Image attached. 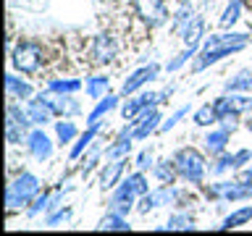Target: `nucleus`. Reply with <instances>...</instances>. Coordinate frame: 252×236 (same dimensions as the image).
<instances>
[{"label": "nucleus", "instance_id": "obj_1", "mask_svg": "<svg viewBox=\"0 0 252 236\" xmlns=\"http://www.w3.org/2000/svg\"><path fill=\"white\" fill-rule=\"evenodd\" d=\"M247 34H218V37H210L208 42H205V50L200 55V60H197V71H202L205 66H210V63H218L223 55H231L236 50H242L244 45H247Z\"/></svg>", "mask_w": 252, "mask_h": 236}, {"label": "nucleus", "instance_id": "obj_2", "mask_svg": "<svg viewBox=\"0 0 252 236\" xmlns=\"http://www.w3.org/2000/svg\"><path fill=\"white\" fill-rule=\"evenodd\" d=\"M173 168H176V173L181 178L192 181V184H200L202 176H205V157L192 147L179 149L176 157H173Z\"/></svg>", "mask_w": 252, "mask_h": 236}, {"label": "nucleus", "instance_id": "obj_3", "mask_svg": "<svg viewBox=\"0 0 252 236\" xmlns=\"http://www.w3.org/2000/svg\"><path fill=\"white\" fill-rule=\"evenodd\" d=\"M37 192H39V181H37V176H32V173H21V176H16V181H13L11 186H8V192H5V205H8V210L27 205Z\"/></svg>", "mask_w": 252, "mask_h": 236}, {"label": "nucleus", "instance_id": "obj_4", "mask_svg": "<svg viewBox=\"0 0 252 236\" xmlns=\"http://www.w3.org/2000/svg\"><path fill=\"white\" fill-rule=\"evenodd\" d=\"M39 60H42V50L34 42H21L13 50V66L24 71V74H32V71L39 68Z\"/></svg>", "mask_w": 252, "mask_h": 236}, {"label": "nucleus", "instance_id": "obj_5", "mask_svg": "<svg viewBox=\"0 0 252 236\" xmlns=\"http://www.w3.org/2000/svg\"><path fill=\"white\" fill-rule=\"evenodd\" d=\"M134 11L147 27H158L165 21V5L163 0H134Z\"/></svg>", "mask_w": 252, "mask_h": 236}, {"label": "nucleus", "instance_id": "obj_6", "mask_svg": "<svg viewBox=\"0 0 252 236\" xmlns=\"http://www.w3.org/2000/svg\"><path fill=\"white\" fill-rule=\"evenodd\" d=\"M208 194L223 197V200H244L250 197V186H244L242 181H220L216 186H208Z\"/></svg>", "mask_w": 252, "mask_h": 236}, {"label": "nucleus", "instance_id": "obj_7", "mask_svg": "<svg viewBox=\"0 0 252 236\" xmlns=\"http://www.w3.org/2000/svg\"><path fill=\"white\" fill-rule=\"evenodd\" d=\"M158 110L153 108H145L142 113H137V121H131L134 123V139H145L150 131L155 129V121H158Z\"/></svg>", "mask_w": 252, "mask_h": 236}, {"label": "nucleus", "instance_id": "obj_8", "mask_svg": "<svg viewBox=\"0 0 252 236\" xmlns=\"http://www.w3.org/2000/svg\"><path fill=\"white\" fill-rule=\"evenodd\" d=\"M176 200V192L173 189H160V192H153V194H142V202H139V212H147L153 207H160V205H168Z\"/></svg>", "mask_w": 252, "mask_h": 236}, {"label": "nucleus", "instance_id": "obj_9", "mask_svg": "<svg viewBox=\"0 0 252 236\" xmlns=\"http://www.w3.org/2000/svg\"><path fill=\"white\" fill-rule=\"evenodd\" d=\"M29 149H32V155L37 157V160H47V157L53 155V142L45 137L42 131H32L29 134Z\"/></svg>", "mask_w": 252, "mask_h": 236}, {"label": "nucleus", "instance_id": "obj_10", "mask_svg": "<svg viewBox=\"0 0 252 236\" xmlns=\"http://www.w3.org/2000/svg\"><path fill=\"white\" fill-rule=\"evenodd\" d=\"M158 74V66L153 63V66H147V68H139V71H134V74L124 82V94H131V92H137L142 84H147L150 79H155Z\"/></svg>", "mask_w": 252, "mask_h": 236}, {"label": "nucleus", "instance_id": "obj_11", "mask_svg": "<svg viewBox=\"0 0 252 236\" xmlns=\"http://www.w3.org/2000/svg\"><path fill=\"white\" fill-rule=\"evenodd\" d=\"M124 165H126V160H121V157H113V160H110L105 168H102V173H100V186H102V192L118 184V176L124 173Z\"/></svg>", "mask_w": 252, "mask_h": 236}, {"label": "nucleus", "instance_id": "obj_12", "mask_svg": "<svg viewBox=\"0 0 252 236\" xmlns=\"http://www.w3.org/2000/svg\"><path fill=\"white\" fill-rule=\"evenodd\" d=\"M153 102H160V94H153V92H147V94H139V97H134V100H129L124 105V118H134L137 113H142L145 108H150Z\"/></svg>", "mask_w": 252, "mask_h": 236}, {"label": "nucleus", "instance_id": "obj_13", "mask_svg": "<svg viewBox=\"0 0 252 236\" xmlns=\"http://www.w3.org/2000/svg\"><path fill=\"white\" fill-rule=\"evenodd\" d=\"M92 55H94V60H97V63H108V60H113V55H116V45H113V39H110L108 34L94 37Z\"/></svg>", "mask_w": 252, "mask_h": 236}, {"label": "nucleus", "instance_id": "obj_14", "mask_svg": "<svg viewBox=\"0 0 252 236\" xmlns=\"http://www.w3.org/2000/svg\"><path fill=\"white\" fill-rule=\"evenodd\" d=\"M116 194H118V197H139V194H147V181H145V176H142V173H134V176H129Z\"/></svg>", "mask_w": 252, "mask_h": 236}, {"label": "nucleus", "instance_id": "obj_15", "mask_svg": "<svg viewBox=\"0 0 252 236\" xmlns=\"http://www.w3.org/2000/svg\"><path fill=\"white\" fill-rule=\"evenodd\" d=\"M27 113L32 118V123H47V121H50V116H53V108H50V102H47V100H32L29 108H27Z\"/></svg>", "mask_w": 252, "mask_h": 236}, {"label": "nucleus", "instance_id": "obj_16", "mask_svg": "<svg viewBox=\"0 0 252 236\" xmlns=\"http://www.w3.org/2000/svg\"><path fill=\"white\" fill-rule=\"evenodd\" d=\"M226 142H228V129H220V131H210L208 137H205V149H208L210 155H218L226 149Z\"/></svg>", "mask_w": 252, "mask_h": 236}, {"label": "nucleus", "instance_id": "obj_17", "mask_svg": "<svg viewBox=\"0 0 252 236\" xmlns=\"http://www.w3.org/2000/svg\"><path fill=\"white\" fill-rule=\"evenodd\" d=\"M5 87H8V97L11 100H27L32 94V87L27 82H19V79L11 76V74L5 76Z\"/></svg>", "mask_w": 252, "mask_h": 236}, {"label": "nucleus", "instance_id": "obj_18", "mask_svg": "<svg viewBox=\"0 0 252 236\" xmlns=\"http://www.w3.org/2000/svg\"><path fill=\"white\" fill-rule=\"evenodd\" d=\"M202 37V19L200 16H194L192 21H189V27L181 31V39H184V45H197V39Z\"/></svg>", "mask_w": 252, "mask_h": 236}, {"label": "nucleus", "instance_id": "obj_19", "mask_svg": "<svg viewBox=\"0 0 252 236\" xmlns=\"http://www.w3.org/2000/svg\"><path fill=\"white\" fill-rule=\"evenodd\" d=\"M100 231H129V223L118 215V212H110V215H105L100 220Z\"/></svg>", "mask_w": 252, "mask_h": 236}, {"label": "nucleus", "instance_id": "obj_20", "mask_svg": "<svg viewBox=\"0 0 252 236\" xmlns=\"http://www.w3.org/2000/svg\"><path fill=\"white\" fill-rule=\"evenodd\" d=\"M47 102H50L53 113H63V116H68V113H76V110H79V102H74L71 97H50Z\"/></svg>", "mask_w": 252, "mask_h": 236}, {"label": "nucleus", "instance_id": "obj_21", "mask_svg": "<svg viewBox=\"0 0 252 236\" xmlns=\"http://www.w3.org/2000/svg\"><path fill=\"white\" fill-rule=\"evenodd\" d=\"M250 218H252V205H250V207H242V210L231 212V215L223 220V226H220V228H236V226H244Z\"/></svg>", "mask_w": 252, "mask_h": 236}, {"label": "nucleus", "instance_id": "obj_22", "mask_svg": "<svg viewBox=\"0 0 252 236\" xmlns=\"http://www.w3.org/2000/svg\"><path fill=\"white\" fill-rule=\"evenodd\" d=\"M116 102H118V100L113 97V94H108L105 100H100V102H97V108H94L92 113H90V123H100V118L105 116L108 110H113V108H116Z\"/></svg>", "mask_w": 252, "mask_h": 236}, {"label": "nucleus", "instance_id": "obj_23", "mask_svg": "<svg viewBox=\"0 0 252 236\" xmlns=\"http://www.w3.org/2000/svg\"><path fill=\"white\" fill-rule=\"evenodd\" d=\"M105 92H108V79L105 76H92L90 82H87V94H90V97H102Z\"/></svg>", "mask_w": 252, "mask_h": 236}, {"label": "nucleus", "instance_id": "obj_24", "mask_svg": "<svg viewBox=\"0 0 252 236\" xmlns=\"http://www.w3.org/2000/svg\"><path fill=\"white\" fill-rule=\"evenodd\" d=\"M239 11H242V3L239 0H231V3L226 5L223 16H220V27H231V24L239 19Z\"/></svg>", "mask_w": 252, "mask_h": 236}, {"label": "nucleus", "instance_id": "obj_25", "mask_svg": "<svg viewBox=\"0 0 252 236\" xmlns=\"http://www.w3.org/2000/svg\"><path fill=\"white\" fill-rule=\"evenodd\" d=\"M94 137H97V123H90V129L84 131V137L76 142V147H74V149H71V157H79V155H82V149H84L87 145H90V142H92Z\"/></svg>", "mask_w": 252, "mask_h": 236}, {"label": "nucleus", "instance_id": "obj_26", "mask_svg": "<svg viewBox=\"0 0 252 236\" xmlns=\"http://www.w3.org/2000/svg\"><path fill=\"white\" fill-rule=\"evenodd\" d=\"M218 121V116H216V110H213L210 105H205V108H200L194 113V123L197 126H210V123H216Z\"/></svg>", "mask_w": 252, "mask_h": 236}, {"label": "nucleus", "instance_id": "obj_27", "mask_svg": "<svg viewBox=\"0 0 252 236\" xmlns=\"http://www.w3.org/2000/svg\"><path fill=\"white\" fill-rule=\"evenodd\" d=\"M129 147H131V139H129V134L124 131V134H121V139H118V142H116V145L108 149L105 155H108V157H121V155L129 152Z\"/></svg>", "mask_w": 252, "mask_h": 236}, {"label": "nucleus", "instance_id": "obj_28", "mask_svg": "<svg viewBox=\"0 0 252 236\" xmlns=\"http://www.w3.org/2000/svg\"><path fill=\"white\" fill-rule=\"evenodd\" d=\"M247 87H252V71H242L239 76L231 79V82L226 84V89L236 92V89H247Z\"/></svg>", "mask_w": 252, "mask_h": 236}, {"label": "nucleus", "instance_id": "obj_29", "mask_svg": "<svg viewBox=\"0 0 252 236\" xmlns=\"http://www.w3.org/2000/svg\"><path fill=\"white\" fill-rule=\"evenodd\" d=\"M131 200H134V197H118V194H113V200H110V210L118 212V215H124V212L131 210Z\"/></svg>", "mask_w": 252, "mask_h": 236}, {"label": "nucleus", "instance_id": "obj_30", "mask_svg": "<svg viewBox=\"0 0 252 236\" xmlns=\"http://www.w3.org/2000/svg\"><path fill=\"white\" fill-rule=\"evenodd\" d=\"M231 108L236 110V113H247V110H252V97H247V94H231Z\"/></svg>", "mask_w": 252, "mask_h": 236}, {"label": "nucleus", "instance_id": "obj_31", "mask_svg": "<svg viewBox=\"0 0 252 236\" xmlns=\"http://www.w3.org/2000/svg\"><path fill=\"white\" fill-rule=\"evenodd\" d=\"M55 131H58V139L61 142H71L76 137V126L71 123V121H61L58 126H55Z\"/></svg>", "mask_w": 252, "mask_h": 236}, {"label": "nucleus", "instance_id": "obj_32", "mask_svg": "<svg viewBox=\"0 0 252 236\" xmlns=\"http://www.w3.org/2000/svg\"><path fill=\"white\" fill-rule=\"evenodd\" d=\"M194 19V16H192V8H189V5H181L179 8V13H176V29L179 31H184L187 27H189V21H192Z\"/></svg>", "mask_w": 252, "mask_h": 236}, {"label": "nucleus", "instance_id": "obj_33", "mask_svg": "<svg viewBox=\"0 0 252 236\" xmlns=\"http://www.w3.org/2000/svg\"><path fill=\"white\" fill-rule=\"evenodd\" d=\"M194 50H197V45H187V50L181 53V55H176V58H173V60L168 63V71H176L179 66H184V63L194 55Z\"/></svg>", "mask_w": 252, "mask_h": 236}, {"label": "nucleus", "instance_id": "obj_34", "mask_svg": "<svg viewBox=\"0 0 252 236\" xmlns=\"http://www.w3.org/2000/svg\"><path fill=\"white\" fill-rule=\"evenodd\" d=\"M79 87H82V84H79L76 79H68V82H50L47 89H50V92H76Z\"/></svg>", "mask_w": 252, "mask_h": 236}, {"label": "nucleus", "instance_id": "obj_35", "mask_svg": "<svg viewBox=\"0 0 252 236\" xmlns=\"http://www.w3.org/2000/svg\"><path fill=\"white\" fill-rule=\"evenodd\" d=\"M163 228H168V231H176V228H194V226H192V218H189V215H173Z\"/></svg>", "mask_w": 252, "mask_h": 236}, {"label": "nucleus", "instance_id": "obj_36", "mask_svg": "<svg viewBox=\"0 0 252 236\" xmlns=\"http://www.w3.org/2000/svg\"><path fill=\"white\" fill-rule=\"evenodd\" d=\"M155 173H158V178L163 181V184H173V176H176V168H171L168 163H160L155 168Z\"/></svg>", "mask_w": 252, "mask_h": 236}, {"label": "nucleus", "instance_id": "obj_37", "mask_svg": "<svg viewBox=\"0 0 252 236\" xmlns=\"http://www.w3.org/2000/svg\"><path fill=\"white\" fill-rule=\"evenodd\" d=\"M189 113V108H181V110H176V113H173L171 118H168V121H165V123H160V131H168V129H173V126H176L179 121H181V118H184Z\"/></svg>", "mask_w": 252, "mask_h": 236}, {"label": "nucleus", "instance_id": "obj_38", "mask_svg": "<svg viewBox=\"0 0 252 236\" xmlns=\"http://www.w3.org/2000/svg\"><path fill=\"white\" fill-rule=\"evenodd\" d=\"M137 168H139V171L153 168V155H150V152H139V157H137Z\"/></svg>", "mask_w": 252, "mask_h": 236}, {"label": "nucleus", "instance_id": "obj_39", "mask_svg": "<svg viewBox=\"0 0 252 236\" xmlns=\"http://www.w3.org/2000/svg\"><path fill=\"white\" fill-rule=\"evenodd\" d=\"M42 207H47V194L37 197V200H34V205H32V207H29V212H32V215H37V212L42 210Z\"/></svg>", "mask_w": 252, "mask_h": 236}, {"label": "nucleus", "instance_id": "obj_40", "mask_svg": "<svg viewBox=\"0 0 252 236\" xmlns=\"http://www.w3.org/2000/svg\"><path fill=\"white\" fill-rule=\"evenodd\" d=\"M71 215V210H61L58 215H53V218H47V226H55V223H61V220H66Z\"/></svg>", "mask_w": 252, "mask_h": 236}, {"label": "nucleus", "instance_id": "obj_41", "mask_svg": "<svg viewBox=\"0 0 252 236\" xmlns=\"http://www.w3.org/2000/svg\"><path fill=\"white\" fill-rule=\"evenodd\" d=\"M239 181H242V184H244V186H250V189H252V168H247V171H244Z\"/></svg>", "mask_w": 252, "mask_h": 236}, {"label": "nucleus", "instance_id": "obj_42", "mask_svg": "<svg viewBox=\"0 0 252 236\" xmlns=\"http://www.w3.org/2000/svg\"><path fill=\"white\" fill-rule=\"evenodd\" d=\"M247 126H250V131H252V118H250V121H247Z\"/></svg>", "mask_w": 252, "mask_h": 236}]
</instances>
